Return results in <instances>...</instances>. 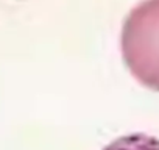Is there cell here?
<instances>
[{"mask_svg": "<svg viewBox=\"0 0 159 150\" xmlns=\"http://www.w3.org/2000/svg\"><path fill=\"white\" fill-rule=\"evenodd\" d=\"M120 45L131 73L147 88L159 91V0H143L129 11Z\"/></svg>", "mask_w": 159, "mask_h": 150, "instance_id": "1", "label": "cell"}, {"mask_svg": "<svg viewBox=\"0 0 159 150\" xmlns=\"http://www.w3.org/2000/svg\"><path fill=\"white\" fill-rule=\"evenodd\" d=\"M103 150H159V139L143 133H134L112 141Z\"/></svg>", "mask_w": 159, "mask_h": 150, "instance_id": "2", "label": "cell"}]
</instances>
